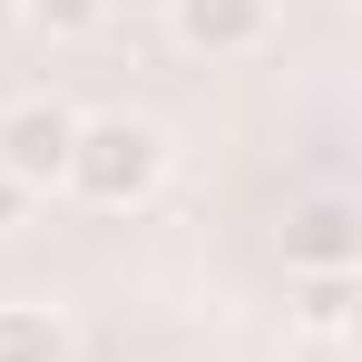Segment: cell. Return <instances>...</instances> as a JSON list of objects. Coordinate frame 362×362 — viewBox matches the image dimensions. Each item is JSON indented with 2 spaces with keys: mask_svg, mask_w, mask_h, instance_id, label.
Returning a JSON list of instances; mask_svg holds the SVG:
<instances>
[{
  "mask_svg": "<svg viewBox=\"0 0 362 362\" xmlns=\"http://www.w3.org/2000/svg\"><path fill=\"white\" fill-rule=\"evenodd\" d=\"M69 147H78V108L49 88H20L0 98V177H20L30 196H49L69 177Z\"/></svg>",
  "mask_w": 362,
  "mask_h": 362,
  "instance_id": "obj_2",
  "label": "cell"
},
{
  "mask_svg": "<svg viewBox=\"0 0 362 362\" xmlns=\"http://www.w3.org/2000/svg\"><path fill=\"white\" fill-rule=\"evenodd\" d=\"M167 40L186 59H255L274 40V0H167Z\"/></svg>",
  "mask_w": 362,
  "mask_h": 362,
  "instance_id": "obj_3",
  "label": "cell"
},
{
  "mask_svg": "<svg viewBox=\"0 0 362 362\" xmlns=\"http://www.w3.org/2000/svg\"><path fill=\"white\" fill-rule=\"evenodd\" d=\"M20 20L40 30V40H98V20H108V0H20Z\"/></svg>",
  "mask_w": 362,
  "mask_h": 362,
  "instance_id": "obj_7",
  "label": "cell"
},
{
  "mask_svg": "<svg viewBox=\"0 0 362 362\" xmlns=\"http://www.w3.org/2000/svg\"><path fill=\"white\" fill-rule=\"evenodd\" d=\"M353 264H303L294 274V333H313V343H333V333H353Z\"/></svg>",
  "mask_w": 362,
  "mask_h": 362,
  "instance_id": "obj_5",
  "label": "cell"
},
{
  "mask_svg": "<svg viewBox=\"0 0 362 362\" xmlns=\"http://www.w3.org/2000/svg\"><path fill=\"white\" fill-rule=\"evenodd\" d=\"M343 226H353L343 196H313V206L294 216V274L303 264H353V235H343Z\"/></svg>",
  "mask_w": 362,
  "mask_h": 362,
  "instance_id": "obj_6",
  "label": "cell"
},
{
  "mask_svg": "<svg viewBox=\"0 0 362 362\" xmlns=\"http://www.w3.org/2000/svg\"><path fill=\"white\" fill-rule=\"evenodd\" d=\"M0 362H78V323H69V303L0 294Z\"/></svg>",
  "mask_w": 362,
  "mask_h": 362,
  "instance_id": "obj_4",
  "label": "cell"
},
{
  "mask_svg": "<svg viewBox=\"0 0 362 362\" xmlns=\"http://www.w3.org/2000/svg\"><path fill=\"white\" fill-rule=\"evenodd\" d=\"M30 206H40L30 186H20V177H0V235H20V226H30Z\"/></svg>",
  "mask_w": 362,
  "mask_h": 362,
  "instance_id": "obj_8",
  "label": "cell"
},
{
  "mask_svg": "<svg viewBox=\"0 0 362 362\" xmlns=\"http://www.w3.org/2000/svg\"><path fill=\"white\" fill-rule=\"evenodd\" d=\"M177 167V137L157 118H137V108H108V118H78V147H69V196L78 206H98V216H127V206H147L157 186Z\"/></svg>",
  "mask_w": 362,
  "mask_h": 362,
  "instance_id": "obj_1",
  "label": "cell"
}]
</instances>
